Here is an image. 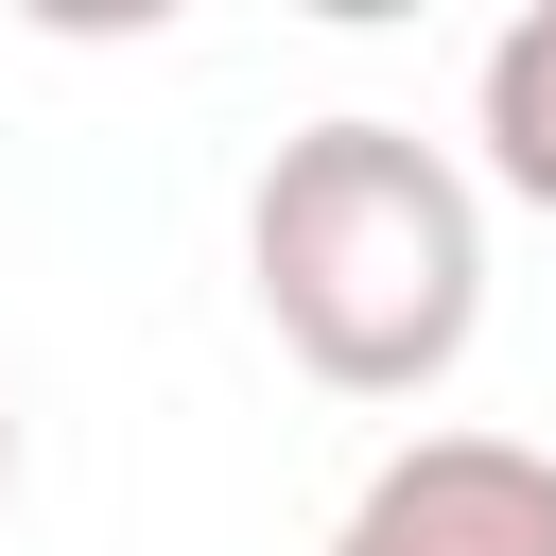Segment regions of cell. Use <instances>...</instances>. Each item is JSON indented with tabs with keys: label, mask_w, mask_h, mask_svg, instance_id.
Listing matches in <instances>:
<instances>
[{
	"label": "cell",
	"mask_w": 556,
	"mask_h": 556,
	"mask_svg": "<svg viewBox=\"0 0 556 556\" xmlns=\"http://www.w3.org/2000/svg\"><path fill=\"white\" fill-rule=\"evenodd\" d=\"M330 556H556V452L539 434H400L348 486Z\"/></svg>",
	"instance_id": "2"
},
{
	"label": "cell",
	"mask_w": 556,
	"mask_h": 556,
	"mask_svg": "<svg viewBox=\"0 0 556 556\" xmlns=\"http://www.w3.org/2000/svg\"><path fill=\"white\" fill-rule=\"evenodd\" d=\"M469 139H486V191L556 226V0L486 35V70H469Z\"/></svg>",
	"instance_id": "3"
},
{
	"label": "cell",
	"mask_w": 556,
	"mask_h": 556,
	"mask_svg": "<svg viewBox=\"0 0 556 556\" xmlns=\"http://www.w3.org/2000/svg\"><path fill=\"white\" fill-rule=\"evenodd\" d=\"M243 295L330 400H434L486 330V191L417 122H295L243 191Z\"/></svg>",
	"instance_id": "1"
},
{
	"label": "cell",
	"mask_w": 556,
	"mask_h": 556,
	"mask_svg": "<svg viewBox=\"0 0 556 556\" xmlns=\"http://www.w3.org/2000/svg\"><path fill=\"white\" fill-rule=\"evenodd\" d=\"M0 504H17V400H0Z\"/></svg>",
	"instance_id": "4"
}]
</instances>
